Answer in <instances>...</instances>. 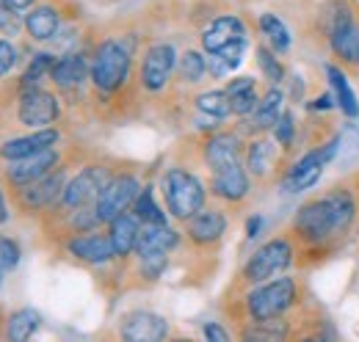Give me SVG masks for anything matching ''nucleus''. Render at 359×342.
Returning a JSON list of instances; mask_svg holds the SVG:
<instances>
[{
	"instance_id": "nucleus-38",
	"label": "nucleus",
	"mask_w": 359,
	"mask_h": 342,
	"mask_svg": "<svg viewBox=\"0 0 359 342\" xmlns=\"http://www.w3.org/2000/svg\"><path fill=\"white\" fill-rule=\"evenodd\" d=\"M141 262H144V273L155 279L163 271V265H166V254H147L141 256Z\"/></svg>"
},
{
	"instance_id": "nucleus-29",
	"label": "nucleus",
	"mask_w": 359,
	"mask_h": 342,
	"mask_svg": "<svg viewBox=\"0 0 359 342\" xmlns=\"http://www.w3.org/2000/svg\"><path fill=\"white\" fill-rule=\"evenodd\" d=\"M196 105H199V111H205V114H210L216 119H224V116L232 114V102H229L226 91H208V94H202L196 100Z\"/></svg>"
},
{
	"instance_id": "nucleus-35",
	"label": "nucleus",
	"mask_w": 359,
	"mask_h": 342,
	"mask_svg": "<svg viewBox=\"0 0 359 342\" xmlns=\"http://www.w3.org/2000/svg\"><path fill=\"white\" fill-rule=\"evenodd\" d=\"M0 28H3V34H11V36L20 28V20L14 14V6H8L6 0H0Z\"/></svg>"
},
{
	"instance_id": "nucleus-20",
	"label": "nucleus",
	"mask_w": 359,
	"mask_h": 342,
	"mask_svg": "<svg viewBox=\"0 0 359 342\" xmlns=\"http://www.w3.org/2000/svg\"><path fill=\"white\" fill-rule=\"evenodd\" d=\"M135 240H138V224H135V218L130 215H116L114 221H111V243H114V249H116V254L125 256L130 254L135 249Z\"/></svg>"
},
{
	"instance_id": "nucleus-19",
	"label": "nucleus",
	"mask_w": 359,
	"mask_h": 342,
	"mask_svg": "<svg viewBox=\"0 0 359 342\" xmlns=\"http://www.w3.org/2000/svg\"><path fill=\"white\" fill-rule=\"evenodd\" d=\"M69 252H72L75 256H81V259H86V262H108L111 256L116 254L111 238H105V235L75 238V240L69 243Z\"/></svg>"
},
{
	"instance_id": "nucleus-15",
	"label": "nucleus",
	"mask_w": 359,
	"mask_h": 342,
	"mask_svg": "<svg viewBox=\"0 0 359 342\" xmlns=\"http://www.w3.org/2000/svg\"><path fill=\"white\" fill-rule=\"evenodd\" d=\"M213 191L226 202H238L249 191V179L241 169V163H229L222 169H213Z\"/></svg>"
},
{
	"instance_id": "nucleus-32",
	"label": "nucleus",
	"mask_w": 359,
	"mask_h": 342,
	"mask_svg": "<svg viewBox=\"0 0 359 342\" xmlns=\"http://www.w3.org/2000/svg\"><path fill=\"white\" fill-rule=\"evenodd\" d=\"M180 75H182V81H188V83H196L202 75H205V58L199 55V53H185L182 58H180Z\"/></svg>"
},
{
	"instance_id": "nucleus-30",
	"label": "nucleus",
	"mask_w": 359,
	"mask_h": 342,
	"mask_svg": "<svg viewBox=\"0 0 359 342\" xmlns=\"http://www.w3.org/2000/svg\"><path fill=\"white\" fill-rule=\"evenodd\" d=\"M135 215H138L144 224H166V215L161 213V207L155 205L149 188L138 191V196H135Z\"/></svg>"
},
{
	"instance_id": "nucleus-14",
	"label": "nucleus",
	"mask_w": 359,
	"mask_h": 342,
	"mask_svg": "<svg viewBox=\"0 0 359 342\" xmlns=\"http://www.w3.org/2000/svg\"><path fill=\"white\" fill-rule=\"evenodd\" d=\"M175 243H177V232H172L166 224H144V226L138 229L135 252H138V256L166 254Z\"/></svg>"
},
{
	"instance_id": "nucleus-1",
	"label": "nucleus",
	"mask_w": 359,
	"mask_h": 342,
	"mask_svg": "<svg viewBox=\"0 0 359 342\" xmlns=\"http://www.w3.org/2000/svg\"><path fill=\"white\" fill-rule=\"evenodd\" d=\"M202 44L210 55H219L229 69L241 64V55L246 50V28L238 17H219L202 36Z\"/></svg>"
},
{
	"instance_id": "nucleus-40",
	"label": "nucleus",
	"mask_w": 359,
	"mask_h": 342,
	"mask_svg": "<svg viewBox=\"0 0 359 342\" xmlns=\"http://www.w3.org/2000/svg\"><path fill=\"white\" fill-rule=\"evenodd\" d=\"M205 337H208V340H216V342L229 340V334H226L224 329H219L216 323H208V326H205Z\"/></svg>"
},
{
	"instance_id": "nucleus-24",
	"label": "nucleus",
	"mask_w": 359,
	"mask_h": 342,
	"mask_svg": "<svg viewBox=\"0 0 359 342\" xmlns=\"http://www.w3.org/2000/svg\"><path fill=\"white\" fill-rule=\"evenodd\" d=\"M208 163L210 169H222L229 163H238V141L232 135H216L208 144Z\"/></svg>"
},
{
	"instance_id": "nucleus-17",
	"label": "nucleus",
	"mask_w": 359,
	"mask_h": 342,
	"mask_svg": "<svg viewBox=\"0 0 359 342\" xmlns=\"http://www.w3.org/2000/svg\"><path fill=\"white\" fill-rule=\"evenodd\" d=\"M61 185H64V177H61V174H45V177L28 182V191L22 193V202H25L28 207H47V205H53L58 196H64Z\"/></svg>"
},
{
	"instance_id": "nucleus-39",
	"label": "nucleus",
	"mask_w": 359,
	"mask_h": 342,
	"mask_svg": "<svg viewBox=\"0 0 359 342\" xmlns=\"http://www.w3.org/2000/svg\"><path fill=\"white\" fill-rule=\"evenodd\" d=\"M14 47L8 42H0V75H6L11 67H14Z\"/></svg>"
},
{
	"instance_id": "nucleus-31",
	"label": "nucleus",
	"mask_w": 359,
	"mask_h": 342,
	"mask_svg": "<svg viewBox=\"0 0 359 342\" xmlns=\"http://www.w3.org/2000/svg\"><path fill=\"white\" fill-rule=\"evenodd\" d=\"M271 163H273V146L260 141V144H252V152H249V169L255 174H269Z\"/></svg>"
},
{
	"instance_id": "nucleus-12",
	"label": "nucleus",
	"mask_w": 359,
	"mask_h": 342,
	"mask_svg": "<svg viewBox=\"0 0 359 342\" xmlns=\"http://www.w3.org/2000/svg\"><path fill=\"white\" fill-rule=\"evenodd\" d=\"M166 320L152 312H133L122 323V337L130 342H158L166 337Z\"/></svg>"
},
{
	"instance_id": "nucleus-2",
	"label": "nucleus",
	"mask_w": 359,
	"mask_h": 342,
	"mask_svg": "<svg viewBox=\"0 0 359 342\" xmlns=\"http://www.w3.org/2000/svg\"><path fill=\"white\" fill-rule=\"evenodd\" d=\"M163 193H166V205L169 213L177 218H191L202 210L205 205V191L202 182L182 169H172L163 179Z\"/></svg>"
},
{
	"instance_id": "nucleus-7",
	"label": "nucleus",
	"mask_w": 359,
	"mask_h": 342,
	"mask_svg": "<svg viewBox=\"0 0 359 342\" xmlns=\"http://www.w3.org/2000/svg\"><path fill=\"white\" fill-rule=\"evenodd\" d=\"M135 196H138V182H135L133 177H116V179H111L102 188L100 199H97V215H100V221H114L116 215H122L135 202Z\"/></svg>"
},
{
	"instance_id": "nucleus-44",
	"label": "nucleus",
	"mask_w": 359,
	"mask_h": 342,
	"mask_svg": "<svg viewBox=\"0 0 359 342\" xmlns=\"http://www.w3.org/2000/svg\"><path fill=\"white\" fill-rule=\"evenodd\" d=\"M3 271H6V268H3V265H0V279H3Z\"/></svg>"
},
{
	"instance_id": "nucleus-37",
	"label": "nucleus",
	"mask_w": 359,
	"mask_h": 342,
	"mask_svg": "<svg viewBox=\"0 0 359 342\" xmlns=\"http://www.w3.org/2000/svg\"><path fill=\"white\" fill-rule=\"evenodd\" d=\"M290 135H293V116L290 114H282L279 122H276V138H279L282 146H287L290 144Z\"/></svg>"
},
{
	"instance_id": "nucleus-26",
	"label": "nucleus",
	"mask_w": 359,
	"mask_h": 342,
	"mask_svg": "<svg viewBox=\"0 0 359 342\" xmlns=\"http://www.w3.org/2000/svg\"><path fill=\"white\" fill-rule=\"evenodd\" d=\"M279 116H282V94L276 88H271L266 94V100L255 108V128H273L279 122Z\"/></svg>"
},
{
	"instance_id": "nucleus-8",
	"label": "nucleus",
	"mask_w": 359,
	"mask_h": 342,
	"mask_svg": "<svg viewBox=\"0 0 359 342\" xmlns=\"http://www.w3.org/2000/svg\"><path fill=\"white\" fill-rule=\"evenodd\" d=\"M108 182H111V179H108L105 169L81 171V174L67 185L61 202H64L67 207H75V210H78V207H89L91 202L100 199V193H102V188H105Z\"/></svg>"
},
{
	"instance_id": "nucleus-5",
	"label": "nucleus",
	"mask_w": 359,
	"mask_h": 342,
	"mask_svg": "<svg viewBox=\"0 0 359 342\" xmlns=\"http://www.w3.org/2000/svg\"><path fill=\"white\" fill-rule=\"evenodd\" d=\"M296 301V285L293 279H276L266 287H257L249 296V312L255 320L263 317H279L290 303Z\"/></svg>"
},
{
	"instance_id": "nucleus-42",
	"label": "nucleus",
	"mask_w": 359,
	"mask_h": 342,
	"mask_svg": "<svg viewBox=\"0 0 359 342\" xmlns=\"http://www.w3.org/2000/svg\"><path fill=\"white\" fill-rule=\"evenodd\" d=\"M8 6H14V8H25V6H31L34 0H6Z\"/></svg>"
},
{
	"instance_id": "nucleus-23",
	"label": "nucleus",
	"mask_w": 359,
	"mask_h": 342,
	"mask_svg": "<svg viewBox=\"0 0 359 342\" xmlns=\"http://www.w3.org/2000/svg\"><path fill=\"white\" fill-rule=\"evenodd\" d=\"M25 25H28V31H31L34 39H42L45 42V39H50L58 31V11L50 8V6H39V8H34L28 14Z\"/></svg>"
},
{
	"instance_id": "nucleus-6",
	"label": "nucleus",
	"mask_w": 359,
	"mask_h": 342,
	"mask_svg": "<svg viewBox=\"0 0 359 342\" xmlns=\"http://www.w3.org/2000/svg\"><path fill=\"white\" fill-rule=\"evenodd\" d=\"M293 259V249L287 240H271L263 249H257L255 256L246 262V279L249 282H263V279H271L276 273H282Z\"/></svg>"
},
{
	"instance_id": "nucleus-10",
	"label": "nucleus",
	"mask_w": 359,
	"mask_h": 342,
	"mask_svg": "<svg viewBox=\"0 0 359 342\" xmlns=\"http://www.w3.org/2000/svg\"><path fill=\"white\" fill-rule=\"evenodd\" d=\"M58 119V100L47 91L31 88L20 102V122L28 128H45Z\"/></svg>"
},
{
	"instance_id": "nucleus-34",
	"label": "nucleus",
	"mask_w": 359,
	"mask_h": 342,
	"mask_svg": "<svg viewBox=\"0 0 359 342\" xmlns=\"http://www.w3.org/2000/svg\"><path fill=\"white\" fill-rule=\"evenodd\" d=\"M47 69H53V58H50L47 53H42V55H36V58H34V64H31V67H28V72L22 75V88L28 91L31 86L39 83V78L45 75Z\"/></svg>"
},
{
	"instance_id": "nucleus-21",
	"label": "nucleus",
	"mask_w": 359,
	"mask_h": 342,
	"mask_svg": "<svg viewBox=\"0 0 359 342\" xmlns=\"http://www.w3.org/2000/svg\"><path fill=\"white\" fill-rule=\"evenodd\" d=\"M50 72H53V81H55V83L69 88V86H78L86 81L89 67H86V58H83V55H67V58H61L58 64H53Z\"/></svg>"
},
{
	"instance_id": "nucleus-16",
	"label": "nucleus",
	"mask_w": 359,
	"mask_h": 342,
	"mask_svg": "<svg viewBox=\"0 0 359 342\" xmlns=\"http://www.w3.org/2000/svg\"><path fill=\"white\" fill-rule=\"evenodd\" d=\"M58 141V132L55 130H39L34 135H25V138H14L8 144L0 146V155L6 160H17V158H28L34 152H42L47 146H53Z\"/></svg>"
},
{
	"instance_id": "nucleus-41",
	"label": "nucleus",
	"mask_w": 359,
	"mask_h": 342,
	"mask_svg": "<svg viewBox=\"0 0 359 342\" xmlns=\"http://www.w3.org/2000/svg\"><path fill=\"white\" fill-rule=\"evenodd\" d=\"M257 229H260V218H252V221H249V226H246L249 238H255V235H257Z\"/></svg>"
},
{
	"instance_id": "nucleus-3",
	"label": "nucleus",
	"mask_w": 359,
	"mask_h": 342,
	"mask_svg": "<svg viewBox=\"0 0 359 342\" xmlns=\"http://www.w3.org/2000/svg\"><path fill=\"white\" fill-rule=\"evenodd\" d=\"M130 72V55L128 50L119 42H105L100 44L97 50V58H94V67H91V78L94 86L102 88V91H114L125 83Z\"/></svg>"
},
{
	"instance_id": "nucleus-9",
	"label": "nucleus",
	"mask_w": 359,
	"mask_h": 342,
	"mask_svg": "<svg viewBox=\"0 0 359 342\" xmlns=\"http://www.w3.org/2000/svg\"><path fill=\"white\" fill-rule=\"evenodd\" d=\"M337 144H326V149H313L307 152L293 169L285 177V191L287 193H299V191H307L310 185H315V179L320 177V169L326 166V160L334 155Z\"/></svg>"
},
{
	"instance_id": "nucleus-28",
	"label": "nucleus",
	"mask_w": 359,
	"mask_h": 342,
	"mask_svg": "<svg viewBox=\"0 0 359 342\" xmlns=\"http://www.w3.org/2000/svg\"><path fill=\"white\" fill-rule=\"evenodd\" d=\"M260 28H263V34L269 36L271 47H273L276 53H285V50L290 47V34H287V28L279 22V17L263 14V17H260Z\"/></svg>"
},
{
	"instance_id": "nucleus-36",
	"label": "nucleus",
	"mask_w": 359,
	"mask_h": 342,
	"mask_svg": "<svg viewBox=\"0 0 359 342\" xmlns=\"http://www.w3.org/2000/svg\"><path fill=\"white\" fill-rule=\"evenodd\" d=\"M17 262H20V252H17V243H11V240H0V265L6 268V271H11V268H17Z\"/></svg>"
},
{
	"instance_id": "nucleus-25",
	"label": "nucleus",
	"mask_w": 359,
	"mask_h": 342,
	"mask_svg": "<svg viewBox=\"0 0 359 342\" xmlns=\"http://www.w3.org/2000/svg\"><path fill=\"white\" fill-rule=\"evenodd\" d=\"M326 75H329V83H332L334 94H337V102H340V108H343L348 116H357V114H359L357 97H354L351 86H348V81H346V75H343L337 67H326Z\"/></svg>"
},
{
	"instance_id": "nucleus-18",
	"label": "nucleus",
	"mask_w": 359,
	"mask_h": 342,
	"mask_svg": "<svg viewBox=\"0 0 359 342\" xmlns=\"http://www.w3.org/2000/svg\"><path fill=\"white\" fill-rule=\"evenodd\" d=\"M224 215L219 210H199L196 215H191V224H188V235L196 240V243H213L224 235Z\"/></svg>"
},
{
	"instance_id": "nucleus-43",
	"label": "nucleus",
	"mask_w": 359,
	"mask_h": 342,
	"mask_svg": "<svg viewBox=\"0 0 359 342\" xmlns=\"http://www.w3.org/2000/svg\"><path fill=\"white\" fill-rule=\"evenodd\" d=\"M8 218V213H6V205H3V196H0V224Z\"/></svg>"
},
{
	"instance_id": "nucleus-4",
	"label": "nucleus",
	"mask_w": 359,
	"mask_h": 342,
	"mask_svg": "<svg viewBox=\"0 0 359 342\" xmlns=\"http://www.w3.org/2000/svg\"><path fill=\"white\" fill-rule=\"evenodd\" d=\"M296 232L307 240V243H323L329 240L332 235H340V226H337V215H334V207L329 199H318V202H310L304 205L296 221H293Z\"/></svg>"
},
{
	"instance_id": "nucleus-27",
	"label": "nucleus",
	"mask_w": 359,
	"mask_h": 342,
	"mask_svg": "<svg viewBox=\"0 0 359 342\" xmlns=\"http://www.w3.org/2000/svg\"><path fill=\"white\" fill-rule=\"evenodd\" d=\"M36 326H39V315H36L34 309H20V312L11 315V320H8V337L17 342L28 340V337L36 331Z\"/></svg>"
},
{
	"instance_id": "nucleus-22",
	"label": "nucleus",
	"mask_w": 359,
	"mask_h": 342,
	"mask_svg": "<svg viewBox=\"0 0 359 342\" xmlns=\"http://www.w3.org/2000/svg\"><path fill=\"white\" fill-rule=\"evenodd\" d=\"M226 94H229V102H232V114L246 116V114H252L257 108V91H255V81L252 78L232 81L229 88H226Z\"/></svg>"
},
{
	"instance_id": "nucleus-13",
	"label": "nucleus",
	"mask_w": 359,
	"mask_h": 342,
	"mask_svg": "<svg viewBox=\"0 0 359 342\" xmlns=\"http://www.w3.org/2000/svg\"><path fill=\"white\" fill-rule=\"evenodd\" d=\"M55 163H58V155H55L53 146H47V149L34 152V155H28V158H17L14 166L8 169V177H11V182L28 185V182H34V179L50 174V169H53Z\"/></svg>"
},
{
	"instance_id": "nucleus-33",
	"label": "nucleus",
	"mask_w": 359,
	"mask_h": 342,
	"mask_svg": "<svg viewBox=\"0 0 359 342\" xmlns=\"http://www.w3.org/2000/svg\"><path fill=\"white\" fill-rule=\"evenodd\" d=\"M257 64H260V69L266 72V78H269L271 83H279V81L285 78L282 64L273 58V53H271V50H266V47H260V50H257Z\"/></svg>"
},
{
	"instance_id": "nucleus-11",
	"label": "nucleus",
	"mask_w": 359,
	"mask_h": 342,
	"mask_svg": "<svg viewBox=\"0 0 359 342\" xmlns=\"http://www.w3.org/2000/svg\"><path fill=\"white\" fill-rule=\"evenodd\" d=\"M175 67V50L169 44H155L147 50L144 58V69H141V81L149 91H161Z\"/></svg>"
}]
</instances>
